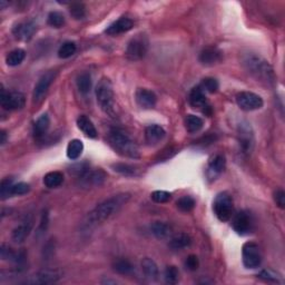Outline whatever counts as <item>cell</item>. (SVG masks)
Instances as JSON below:
<instances>
[{
  "label": "cell",
  "mask_w": 285,
  "mask_h": 285,
  "mask_svg": "<svg viewBox=\"0 0 285 285\" xmlns=\"http://www.w3.org/2000/svg\"><path fill=\"white\" fill-rule=\"evenodd\" d=\"M148 50V39L144 35H137L132 38L126 48V56L130 61H141Z\"/></svg>",
  "instance_id": "cell-6"
},
{
  "label": "cell",
  "mask_w": 285,
  "mask_h": 285,
  "mask_svg": "<svg viewBox=\"0 0 285 285\" xmlns=\"http://www.w3.org/2000/svg\"><path fill=\"white\" fill-rule=\"evenodd\" d=\"M236 103L242 110L252 112L263 107L264 102L261 96L256 95L252 91H241L236 95Z\"/></svg>",
  "instance_id": "cell-10"
},
{
  "label": "cell",
  "mask_w": 285,
  "mask_h": 285,
  "mask_svg": "<svg viewBox=\"0 0 285 285\" xmlns=\"http://www.w3.org/2000/svg\"><path fill=\"white\" fill-rule=\"evenodd\" d=\"M142 270L144 272L145 277L149 280V281H156L158 279V266L156 262L150 259V257H145L142 261Z\"/></svg>",
  "instance_id": "cell-24"
},
{
  "label": "cell",
  "mask_w": 285,
  "mask_h": 285,
  "mask_svg": "<svg viewBox=\"0 0 285 285\" xmlns=\"http://www.w3.org/2000/svg\"><path fill=\"white\" fill-rule=\"evenodd\" d=\"M190 104L193 108H199V109H203V112L209 108V104H208V99H206L205 96V91L202 89L201 86L194 87L192 89L191 94H190Z\"/></svg>",
  "instance_id": "cell-20"
},
{
  "label": "cell",
  "mask_w": 285,
  "mask_h": 285,
  "mask_svg": "<svg viewBox=\"0 0 285 285\" xmlns=\"http://www.w3.org/2000/svg\"><path fill=\"white\" fill-rule=\"evenodd\" d=\"M135 97L137 104L144 109H150L155 107L156 102H157V97H156L154 91L146 88H140L137 90Z\"/></svg>",
  "instance_id": "cell-17"
},
{
  "label": "cell",
  "mask_w": 285,
  "mask_h": 285,
  "mask_svg": "<svg viewBox=\"0 0 285 285\" xmlns=\"http://www.w3.org/2000/svg\"><path fill=\"white\" fill-rule=\"evenodd\" d=\"M12 185H13V179L10 177H6L1 181V184H0V196H1L2 201L11 197Z\"/></svg>",
  "instance_id": "cell-38"
},
{
  "label": "cell",
  "mask_w": 285,
  "mask_h": 285,
  "mask_svg": "<svg viewBox=\"0 0 285 285\" xmlns=\"http://www.w3.org/2000/svg\"><path fill=\"white\" fill-rule=\"evenodd\" d=\"M191 244H192V237L186 233L177 234V235L173 236L171 238V241H169V247L175 251L186 249V247L191 246Z\"/></svg>",
  "instance_id": "cell-27"
},
{
  "label": "cell",
  "mask_w": 285,
  "mask_h": 285,
  "mask_svg": "<svg viewBox=\"0 0 285 285\" xmlns=\"http://www.w3.org/2000/svg\"><path fill=\"white\" fill-rule=\"evenodd\" d=\"M213 211L220 222H228L234 212L232 197L227 193H219L213 203Z\"/></svg>",
  "instance_id": "cell-5"
},
{
  "label": "cell",
  "mask_w": 285,
  "mask_h": 285,
  "mask_svg": "<svg viewBox=\"0 0 285 285\" xmlns=\"http://www.w3.org/2000/svg\"><path fill=\"white\" fill-rule=\"evenodd\" d=\"M64 273L61 270L57 269H46L38 271L29 277L24 282L25 284H31V285H44V284H54L61 281L63 279Z\"/></svg>",
  "instance_id": "cell-7"
},
{
  "label": "cell",
  "mask_w": 285,
  "mask_h": 285,
  "mask_svg": "<svg viewBox=\"0 0 285 285\" xmlns=\"http://www.w3.org/2000/svg\"><path fill=\"white\" fill-rule=\"evenodd\" d=\"M177 209L182 212H191V211L195 208V200L191 196H183L176 202Z\"/></svg>",
  "instance_id": "cell-36"
},
{
  "label": "cell",
  "mask_w": 285,
  "mask_h": 285,
  "mask_svg": "<svg viewBox=\"0 0 285 285\" xmlns=\"http://www.w3.org/2000/svg\"><path fill=\"white\" fill-rule=\"evenodd\" d=\"M112 168L115 172L121 174L123 176H127V177H134V176H139V169H137L136 166H133V165L130 164H124V163H116L112 165Z\"/></svg>",
  "instance_id": "cell-29"
},
{
  "label": "cell",
  "mask_w": 285,
  "mask_h": 285,
  "mask_svg": "<svg viewBox=\"0 0 285 285\" xmlns=\"http://www.w3.org/2000/svg\"><path fill=\"white\" fill-rule=\"evenodd\" d=\"M29 191H30L29 184L22 183V182L13 184L12 188H11V196L25 195V194H27V193H29Z\"/></svg>",
  "instance_id": "cell-45"
},
{
  "label": "cell",
  "mask_w": 285,
  "mask_h": 285,
  "mask_svg": "<svg viewBox=\"0 0 285 285\" xmlns=\"http://www.w3.org/2000/svg\"><path fill=\"white\" fill-rule=\"evenodd\" d=\"M0 256L3 261H12L16 262L18 253H16L12 249H10L8 245L2 244L1 249H0Z\"/></svg>",
  "instance_id": "cell-44"
},
{
  "label": "cell",
  "mask_w": 285,
  "mask_h": 285,
  "mask_svg": "<svg viewBox=\"0 0 285 285\" xmlns=\"http://www.w3.org/2000/svg\"><path fill=\"white\" fill-rule=\"evenodd\" d=\"M261 280H263L265 282H272V283H280L282 284L283 281V278L281 275L273 272V271L271 270H263L262 272L257 275Z\"/></svg>",
  "instance_id": "cell-37"
},
{
  "label": "cell",
  "mask_w": 285,
  "mask_h": 285,
  "mask_svg": "<svg viewBox=\"0 0 285 285\" xmlns=\"http://www.w3.org/2000/svg\"><path fill=\"white\" fill-rule=\"evenodd\" d=\"M0 103H1V107L3 109L18 110L25 106L26 98L25 95L19 93V91H7L2 88Z\"/></svg>",
  "instance_id": "cell-11"
},
{
  "label": "cell",
  "mask_w": 285,
  "mask_h": 285,
  "mask_svg": "<svg viewBox=\"0 0 285 285\" xmlns=\"http://www.w3.org/2000/svg\"><path fill=\"white\" fill-rule=\"evenodd\" d=\"M95 94L97 103L103 112L108 115H113L115 107V94L112 81L106 77L102 78L96 86Z\"/></svg>",
  "instance_id": "cell-4"
},
{
  "label": "cell",
  "mask_w": 285,
  "mask_h": 285,
  "mask_svg": "<svg viewBox=\"0 0 285 285\" xmlns=\"http://www.w3.org/2000/svg\"><path fill=\"white\" fill-rule=\"evenodd\" d=\"M242 257L246 269H257L262 263L260 247L254 242H247L243 245Z\"/></svg>",
  "instance_id": "cell-9"
},
{
  "label": "cell",
  "mask_w": 285,
  "mask_h": 285,
  "mask_svg": "<svg viewBox=\"0 0 285 285\" xmlns=\"http://www.w3.org/2000/svg\"><path fill=\"white\" fill-rule=\"evenodd\" d=\"M130 199L131 194H128V193H121V194L114 195L109 197V199L105 200L87 214L84 222L81 224V228H84L85 231H88V229H91L98 226L100 224H103L105 220H107L108 218L112 217L114 214H116L118 211L130 201Z\"/></svg>",
  "instance_id": "cell-1"
},
{
  "label": "cell",
  "mask_w": 285,
  "mask_h": 285,
  "mask_svg": "<svg viewBox=\"0 0 285 285\" xmlns=\"http://www.w3.org/2000/svg\"><path fill=\"white\" fill-rule=\"evenodd\" d=\"M274 202L275 204H277L280 209H285V192L281 188H279L274 192Z\"/></svg>",
  "instance_id": "cell-47"
},
{
  "label": "cell",
  "mask_w": 285,
  "mask_h": 285,
  "mask_svg": "<svg viewBox=\"0 0 285 285\" xmlns=\"http://www.w3.org/2000/svg\"><path fill=\"white\" fill-rule=\"evenodd\" d=\"M25 58H26L25 50L17 48V49H13L12 52H10L7 55L6 63L8 66L15 67V66L20 65V64L25 61Z\"/></svg>",
  "instance_id": "cell-31"
},
{
  "label": "cell",
  "mask_w": 285,
  "mask_h": 285,
  "mask_svg": "<svg viewBox=\"0 0 285 285\" xmlns=\"http://www.w3.org/2000/svg\"><path fill=\"white\" fill-rule=\"evenodd\" d=\"M223 54L216 47H206L200 54V62L204 66H214L222 62Z\"/></svg>",
  "instance_id": "cell-15"
},
{
  "label": "cell",
  "mask_w": 285,
  "mask_h": 285,
  "mask_svg": "<svg viewBox=\"0 0 285 285\" xmlns=\"http://www.w3.org/2000/svg\"><path fill=\"white\" fill-rule=\"evenodd\" d=\"M232 225L238 235H249L254 229V218L249 211H241L234 215Z\"/></svg>",
  "instance_id": "cell-8"
},
{
  "label": "cell",
  "mask_w": 285,
  "mask_h": 285,
  "mask_svg": "<svg viewBox=\"0 0 285 285\" xmlns=\"http://www.w3.org/2000/svg\"><path fill=\"white\" fill-rule=\"evenodd\" d=\"M36 31V25L31 21H26V22H20L18 24L15 28H13L12 33L15 35L17 39L20 40H29L31 37L34 36Z\"/></svg>",
  "instance_id": "cell-21"
},
{
  "label": "cell",
  "mask_w": 285,
  "mask_h": 285,
  "mask_svg": "<svg viewBox=\"0 0 285 285\" xmlns=\"http://www.w3.org/2000/svg\"><path fill=\"white\" fill-rule=\"evenodd\" d=\"M64 183V175L61 172H50L44 177V184L48 188L59 187Z\"/></svg>",
  "instance_id": "cell-33"
},
{
  "label": "cell",
  "mask_w": 285,
  "mask_h": 285,
  "mask_svg": "<svg viewBox=\"0 0 285 285\" xmlns=\"http://www.w3.org/2000/svg\"><path fill=\"white\" fill-rule=\"evenodd\" d=\"M77 126L87 137H89V139H97L98 132L96 130L94 123L88 117L85 116V115H80L77 118Z\"/></svg>",
  "instance_id": "cell-22"
},
{
  "label": "cell",
  "mask_w": 285,
  "mask_h": 285,
  "mask_svg": "<svg viewBox=\"0 0 285 285\" xmlns=\"http://www.w3.org/2000/svg\"><path fill=\"white\" fill-rule=\"evenodd\" d=\"M76 84L78 89L81 94H88L91 89V84H93V80H91V76L89 72H81L77 76Z\"/></svg>",
  "instance_id": "cell-30"
},
{
  "label": "cell",
  "mask_w": 285,
  "mask_h": 285,
  "mask_svg": "<svg viewBox=\"0 0 285 285\" xmlns=\"http://www.w3.org/2000/svg\"><path fill=\"white\" fill-rule=\"evenodd\" d=\"M65 24V17L62 12L52 11L48 15V25L55 27V28H61Z\"/></svg>",
  "instance_id": "cell-40"
},
{
  "label": "cell",
  "mask_w": 285,
  "mask_h": 285,
  "mask_svg": "<svg viewBox=\"0 0 285 285\" xmlns=\"http://www.w3.org/2000/svg\"><path fill=\"white\" fill-rule=\"evenodd\" d=\"M55 76H56L55 71H47L39 78L37 84L35 85V88L33 91L34 103H39L40 100L45 97V95L47 94L50 85L53 84Z\"/></svg>",
  "instance_id": "cell-13"
},
{
  "label": "cell",
  "mask_w": 285,
  "mask_h": 285,
  "mask_svg": "<svg viewBox=\"0 0 285 285\" xmlns=\"http://www.w3.org/2000/svg\"><path fill=\"white\" fill-rule=\"evenodd\" d=\"M133 26H134V22H133L132 19L127 17H122L107 27L106 34L109 36H118L125 34L133 28Z\"/></svg>",
  "instance_id": "cell-16"
},
{
  "label": "cell",
  "mask_w": 285,
  "mask_h": 285,
  "mask_svg": "<svg viewBox=\"0 0 285 285\" xmlns=\"http://www.w3.org/2000/svg\"><path fill=\"white\" fill-rule=\"evenodd\" d=\"M165 136H166V132L157 124L147 126L145 130V139L149 145L158 144L159 142H162L165 139Z\"/></svg>",
  "instance_id": "cell-19"
},
{
  "label": "cell",
  "mask_w": 285,
  "mask_h": 285,
  "mask_svg": "<svg viewBox=\"0 0 285 285\" xmlns=\"http://www.w3.org/2000/svg\"><path fill=\"white\" fill-rule=\"evenodd\" d=\"M204 122L201 117L196 115H188L185 118V127L188 133H197L203 128Z\"/></svg>",
  "instance_id": "cell-32"
},
{
  "label": "cell",
  "mask_w": 285,
  "mask_h": 285,
  "mask_svg": "<svg viewBox=\"0 0 285 285\" xmlns=\"http://www.w3.org/2000/svg\"><path fill=\"white\" fill-rule=\"evenodd\" d=\"M113 270L118 274L128 275L134 271V266H133V264L128 260L119 259L113 263Z\"/></svg>",
  "instance_id": "cell-34"
},
{
  "label": "cell",
  "mask_w": 285,
  "mask_h": 285,
  "mask_svg": "<svg viewBox=\"0 0 285 285\" xmlns=\"http://www.w3.org/2000/svg\"><path fill=\"white\" fill-rule=\"evenodd\" d=\"M225 165H226V160L223 155L217 154L210 160L209 163V176L211 178H215L216 176L220 175L225 169Z\"/></svg>",
  "instance_id": "cell-23"
},
{
  "label": "cell",
  "mask_w": 285,
  "mask_h": 285,
  "mask_svg": "<svg viewBox=\"0 0 285 285\" xmlns=\"http://www.w3.org/2000/svg\"><path fill=\"white\" fill-rule=\"evenodd\" d=\"M151 200H153L155 203L158 204H164L167 203V202L171 201L172 194L166 191H155L150 194Z\"/></svg>",
  "instance_id": "cell-43"
},
{
  "label": "cell",
  "mask_w": 285,
  "mask_h": 285,
  "mask_svg": "<svg viewBox=\"0 0 285 285\" xmlns=\"http://www.w3.org/2000/svg\"><path fill=\"white\" fill-rule=\"evenodd\" d=\"M151 233L154 234V236L158 240H166V238L171 237L173 229L169 226L167 223L165 222H154L150 226Z\"/></svg>",
  "instance_id": "cell-26"
},
{
  "label": "cell",
  "mask_w": 285,
  "mask_h": 285,
  "mask_svg": "<svg viewBox=\"0 0 285 285\" xmlns=\"http://www.w3.org/2000/svg\"><path fill=\"white\" fill-rule=\"evenodd\" d=\"M50 126V119L47 114H43L37 119L34 125V136L37 140H41L47 134Z\"/></svg>",
  "instance_id": "cell-25"
},
{
  "label": "cell",
  "mask_w": 285,
  "mask_h": 285,
  "mask_svg": "<svg viewBox=\"0 0 285 285\" xmlns=\"http://www.w3.org/2000/svg\"><path fill=\"white\" fill-rule=\"evenodd\" d=\"M243 66L255 79L266 85H273L275 75L272 66L263 57L254 53H249L243 57Z\"/></svg>",
  "instance_id": "cell-2"
},
{
  "label": "cell",
  "mask_w": 285,
  "mask_h": 285,
  "mask_svg": "<svg viewBox=\"0 0 285 285\" xmlns=\"http://www.w3.org/2000/svg\"><path fill=\"white\" fill-rule=\"evenodd\" d=\"M84 151V142L80 140H72L67 145V156L71 160H76Z\"/></svg>",
  "instance_id": "cell-28"
},
{
  "label": "cell",
  "mask_w": 285,
  "mask_h": 285,
  "mask_svg": "<svg viewBox=\"0 0 285 285\" xmlns=\"http://www.w3.org/2000/svg\"><path fill=\"white\" fill-rule=\"evenodd\" d=\"M1 141H0V142H1V145H3L4 142H6V141H7V134H6V132L4 131H1Z\"/></svg>",
  "instance_id": "cell-48"
},
{
  "label": "cell",
  "mask_w": 285,
  "mask_h": 285,
  "mask_svg": "<svg viewBox=\"0 0 285 285\" xmlns=\"http://www.w3.org/2000/svg\"><path fill=\"white\" fill-rule=\"evenodd\" d=\"M70 12L73 19L80 20L84 19L86 16V8L81 2H73L71 4Z\"/></svg>",
  "instance_id": "cell-39"
},
{
  "label": "cell",
  "mask_w": 285,
  "mask_h": 285,
  "mask_svg": "<svg viewBox=\"0 0 285 285\" xmlns=\"http://www.w3.org/2000/svg\"><path fill=\"white\" fill-rule=\"evenodd\" d=\"M31 228H33V219L27 218L24 222H21L18 226L13 228V231L11 233V238L15 243H22L27 237L29 236V234L31 232Z\"/></svg>",
  "instance_id": "cell-18"
},
{
  "label": "cell",
  "mask_w": 285,
  "mask_h": 285,
  "mask_svg": "<svg viewBox=\"0 0 285 285\" xmlns=\"http://www.w3.org/2000/svg\"><path fill=\"white\" fill-rule=\"evenodd\" d=\"M202 87V89H203L205 93H211V94H214L216 91L218 90V81L215 79V78L212 77H208L203 79L202 81V84L200 85Z\"/></svg>",
  "instance_id": "cell-41"
},
{
  "label": "cell",
  "mask_w": 285,
  "mask_h": 285,
  "mask_svg": "<svg viewBox=\"0 0 285 285\" xmlns=\"http://www.w3.org/2000/svg\"><path fill=\"white\" fill-rule=\"evenodd\" d=\"M79 178L81 179L82 185H85L86 187L100 186L103 185L105 181H106L107 174L100 168L95 169V171H89V169H87L82 175L79 176Z\"/></svg>",
  "instance_id": "cell-14"
},
{
  "label": "cell",
  "mask_w": 285,
  "mask_h": 285,
  "mask_svg": "<svg viewBox=\"0 0 285 285\" xmlns=\"http://www.w3.org/2000/svg\"><path fill=\"white\" fill-rule=\"evenodd\" d=\"M77 46L73 41H66L58 49V57L62 59H67L71 57L76 53Z\"/></svg>",
  "instance_id": "cell-35"
},
{
  "label": "cell",
  "mask_w": 285,
  "mask_h": 285,
  "mask_svg": "<svg viewBox=\"0 0 285 285\" xmlns=\"http://www.w3.org/2000/svg\"><path fill=\"white\" fill-rule=\"evenodd\" d=\"M185 266L188 271H192V272H194V271L199 269V266H200L199 257H197L196 255L187 256V259L185 261Z\"/></svg>",
  "instance_id": "cell-46"
},
{
  "label": "cell",
  "mask_w": 285,
  "mask_h": 285,
  "mask_svg": "<svg viewBox=\"0 0 285 285\" xmlns=\"http://www.w3.org/2000/svg\"><path fill=\"white\" fill-rule=\"evenodd\" d=\"M109 142L118 153L130 158H140V150L136 142L125 132L114 128L109 133Z\"/></svg>",
  "instance_id": "cell-3"
},
{
  "label": "cell",
  "mask_w": 285,
  "mask_h": 285,
  "mask_svg": "<svg viewBox=\"0 0 285 285\" xmlns=\"http://www.w3.org/2000/svg\"><path fill=\"white\" fill-rule=\"evenodd\" d=\"M179 279V272L176 266H167L165 270V281L167 284H176Z\"/></svg>",
  "instance_id": "cell-42"
},
{
  "label": "cell",
  "mask_w": 285,
  "mask_h": 285,
  "mask_svg": "<svg viewBox=\"0 0 285 285\" xmlns=\"http://www.w3.org/2000/svg\"><path fill=\"white\" fill-rule=\"evenodd\" d=\"M237 137H238V144H240L241 149L244 154H251L254 147V134H253L252 127L249 123L242 122L238 125L237 130Z\"/></svg>",
  "instance_id": "cell-12"
}]
</instances>
